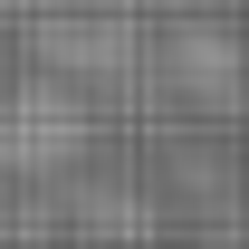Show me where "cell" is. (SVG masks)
<instances>
[{
    "mask_svg": "<svg viewBox=\"0 0 249 249\" xmlns=\"http://www.w3.org/2000/svg\"><path fill=\"white\" fill-rule=\"evenodd\" d=\"M173 87L201 96V106H240V96H249V58H240V38L211 29V19L173 29Z\"/></svg>",
    "mask_w": 249,
    "mask_h": 249,
    "instance_id": "3957f363",
    "label": "cell"
},
{
    "mask_svg": "<svg viewBox=\"0 0 249 249\" xmlns=\"http://www.w3.org/2000/svg\"><path fill=\"white\" fill-rule=\"evenodd\" d=\"M115 10H134V0H115Z\"/></svg>",
    "mask_w": 249,
    "mask_h": 249,
    "instance_id": "5b68a950",
    "label": "cell"
},
{
    "mask_svg": "<svg viewBox=\"0 0 249 249\" xmlns=\"http://www.w3.org/2000/svg\"><path fill=\"white\" fill-rule=\"evenodd\" d=\"M29 10H48V0H0V19H29Z\"/></svg>",
    "mask_w": 249,
    "mask_h": 249,
    "instance_id": "277c9868",
    "label": "cell"
},
{
    "mask_svg": "<svg viewBox=\"0 0 249 249\" xmlns=\"http://www.w3.org/2000/svg\"><path fill=\"white\" fill-rule=\"evenodd\" d=\"M87 96H77V77H29V87L0 96V182H58V173H77V154H87Z\"/></svg>",
    "mask_w": 249,
    "mask_h": 249,
    "instance_id": "6da1fadb",
    "label": "cell"
},
{
    "mask_svg": "<svg viewBox=\"0 0 249 249\" xmlns=\"http://www.w3.org/2000/svg\"><path fill=\"white\" fill-rule=\"evenodd\" d=\"M29 19H38V58L58 77H134L144 67V38L115 0L106 10H29Z\"/></svg>",
    "mask_w": 249,
    "mask_h": 249,
    "instance_id": "7a4b0ae2",
    "label": "cell"
}]
</instances>
